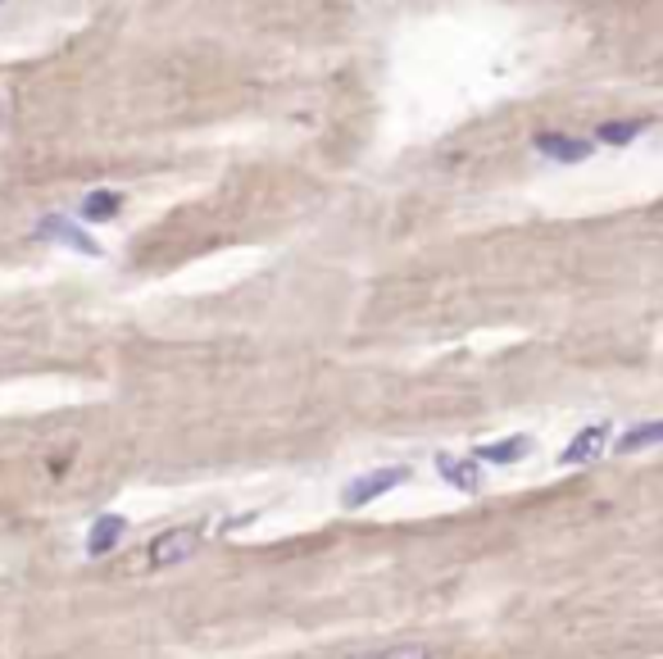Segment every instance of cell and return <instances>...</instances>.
<instances>
[{
  "instance_id": "7a4b0ae2",
  "label": "cell",
  "mask_w": 663,
  "mask_h": 659,
  "mask_svg": "<svg viewBox=\"0 0 663 659\" xmlns=\"http://www.w3.org/2000/svg\"><path fill=\"white\" fill-rule=\"evenodd\" d=\"M196 551H200V532L196 528H168V532H160L155 542L146 546V568H150V574H164V568L187 564Z\"/></svg>"
},
{
  "instance_id": "8992f818",
  "label": "cell",
  "mask_w": 663,
  "mask_h": 659,
  "mask_svg": "<svg viewBox=\"0 0 663 659\" xmlns=\"http://www.w3.org/2000/svg\"><path fill=\"white\" fill-rule=\"evenodd\" d=\"M124 536H128V519L124 515H96L92 528H86V555L105 559V555H114L118 546H124Z\"/></svg>"
},
{
  "instance_id": "3957f363",
  "label": "cell",
  "mask_w": 663,
  "mask_h": 659,
  "mask_svg": "<svg viewBox=\"0 0 663 659\" xmlns=\"http://www.w3.org/2000/svg\"><path fill=\"white\" fill-rule=\"evenodd\" d=\"M37 236H42V242H59V246H69V251H78V255H86V259H101V255H105L96 236L86 232L82 223H73L69 215H46V219L37 223Z\"/></svg>"
},
{
  "instance_id": "30bf717a",
  "label": "cell",
  "mask_w": 663,
  "mask_h": 659,
  "mask_svg": "<svg viewBox=\"0 0 663 659\" xmlns=\"http://www.w3.org/2000/svg\"><path fill=\"white\" fill-rule=\"evenodd\" d=\"M650 446H663V418H650V424H637L614 437V451L618 455H641Z\"/></svg>"
},
{
  "instance_id": "277c9868",
  "label": "cell",
  "mask_w": 663,
  "mask_h": 659,
  "mask_svg": "<svg viewBox=\"0 0 663 659\" xmlns=\"http://www.w3.org/2000/svg\"><path fill=\"white\" fill-rule=\"evenodd\" d=\"M532 146H536V155H546L555 164H582L595 155V141L572 137V132H536Z\"/></svg>"
},
{
  "instance_id": "52a82bcc",
  "label": "cell",
  "mask_w": 663,
  "mask_h": 659,
  "mask_svg": "<svg viewBox=\"0 0 663 659\" xmlns=\"http://www.w3.org/2000/svg\"><path fill=\"white\" fill-rule=\"evenodd\" d=\"M437 477L445 487H455L464 496H477L487 487V477H481V464L468 455V460H455V455H437Z\"/></svg>"
},
{
  "instance_id": "5b68a950",
  "label": "cell",
  "mask_w": 663,
  "mask_h": 659,
  "mask_svg": "<svg viewBox=\"0 0 663 659\" xmlns=\"http://www.w3.org/2000/svg\"><path fill=\"white\" fill-rule=\"evenodd\" d=\"M609 424H591V428H582V432H572V441L559 451V464L563 469H578V464H591V460H600L605 455V446H609Z\"/></svg>"
},
{
  "instance_id": "7c38bea8",
  "label": "cell",
  "mask_w": 663,
  "mask_h": 659,
  "mask_svg": "<svg viewBox=\"0 0 663 659\" xmlns=\"http://www.w3.org/2000/svg\"><path fill=\"white\" fill-rule=\"evenodd\" d=\"M350 659H437L428 646H386V650H369V655H350Z\"/></svg>"
},
{
  "instance_id": "6da1fadb",
  "label": "cell",
  "mask_w": 663,
  "mask_h": 659,
  "mask_svg": "<svg viewBox=\"0 0 663 659\" xmlns=\"http://www.w3.org/2000/svg\"><path fill=\"white\" fill-rule=\"evenodd\" d=\"M409 477H414V469H409V464H386V469H369V473L350 477V483L341 487V505H346V509H364V505H373V500L391 496L396 487H405Z\"/></svg>"
},
{
  "instance_id": "9c48e42d",
  "label": "cell",
  "mask_w": 663,
  "mask_h": 659,
  "mask_svg": "<svg viewBox=\"0 0 663 659\" xmlns=\"http://www.w3.org/2000/svg\"><path fill=\"white\" fill-rule=\"evenodd\" d=\"M118 209H124V196H118L114 187H96V192L82 196V205H78V223H109Z\"/></svg>"
},
{
  "instance_id": "8fae6325",
  "label": "cell",
  "mask_w": 663,
  "mask_h": 659,
  "mask_svg": "<svg viewBox=\"0 0 663 659\" xmlns=\"http://www.w3.org/2000/svg\"><path fill=\"white\" fill-rule=\"evenodd\" d=\"M645 128H650V118H631V124H600V128H595V141H600V146H631Z\"/></svg>"
},
{
  "instance_id": "ba28073f",
  "label": "cell",
  "mask_w": 663,
  "mask_h": 659,
  "mask_svg": "<svg viewBox=\"0 0 663 659\" xmlns=\"http://www.w3.org/2000/svg\"><path fill=\"white\" fill-rule=\"evenodd\" d=\"M532 451H536V441H532V437H500V441H481L477 451H473V460H477V464H496V469H509V464L527 460Z\"/></svg>"
}]
</instances>
